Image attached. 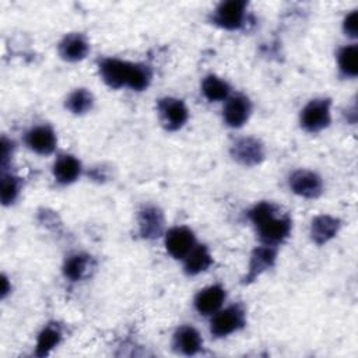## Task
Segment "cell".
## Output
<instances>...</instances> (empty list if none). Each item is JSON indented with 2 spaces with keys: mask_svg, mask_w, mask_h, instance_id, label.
I'll list each match as a JSON object with an SVG mask.
<instances>
[{
  "mask_svg": "<svg viewBox=\"0 0 358 358\" xmlns=\"http://www.w3.org/2000/svg\"><path fill=\"white\" fill-rule=\"evenodd\" d=\"M201 90H203V94L204 96L211 101V102H217V101H222L228 96L229 94V85L227 81L221 80L220 77L217 76H207L204 80H203V84H201Z\"/></svg>",
  "mask_w": 358,
  "mask_h": 358,
  "instance_id": "21",
  "label": "cell"
},
{
  "mask_svg": "<svg viewBox=\"0 0 358 358\" xmlns=\"http://www.w3.org/2000/svg\"><path fill=\"white\" fill-rule=\"evenodd\" d=\"M88 42L81 34L66 35L59 45L60 56L69 62H77L84 59L88 53Z\"/></svg>",
  "mask_w": 358,
  "mask_h": 358,
  "instance_id": "14",
  "label": "cell"
},
{
  "mask_svg": "<svg viewBox=\"0 0 358 358\" xmlns=\"http://www.w3.org/2000/svg\"><path fill=\"white\" fill-rule=\"evenodd\" d=\"M25 141L31 150L42 155H48L56 148V134L49 126H36L31 129L25 136Z\"/></svg>",
  "mask_w": 358,
  "mask_h": 358,
  "instance_id": "11",
  "label": "cell"
},
{
  "mask_svg": "<svg viewBox=\"0 0 358 358\" xmlns=\"http://www.w3.org/2000/svg\"><path fill=\"white\" fill-rule=\"evenodd\" d=\"M249 217L256 225L260 239L267 245L282 242L291 231V218L271 203L256 204L249 211Z\"/></svg>",
  "mask_w": 358,
  "mask_h": 358,
  "instance_id": "1",
  "label": "cell"
},
{
  "mask_svg": "<svg viewBox=\"0 0 358 358\" xmlns=\"http://www.w3.org/2000/svg\"><path fill=\"white\" fill-rule=\"evenodd\" d=\"M140 234L143 238H157L164 229V215L159 208L154 206L144 207L138 214Z\"/></svg>",
  "mask_w": 358,
  "mask_h": 358,
  "instance_id": "13",
  "label": "cell"
},
{
  "mask_svg": "<svg viewBox=\"0 0 358 358\" xmlns=\"http://www.w3.org/2000/svg\"><path fill=\"white\" fill-rule=\"evenodd\" d=\"M59 341H60V331L53 326L45 327L38 337L35 354L38 357L48 355L59 344Z\"/></svg>",
  "mask_w": 358,
  "mask_h": 358,
  "instance_id": "24",
  "label": "cell"
},
{
  "mask_svg": "<svg viewBox=\"0 0 358 358\" xmlns=\"http://www.w3.org/2000/svg\"><path fill=\"white\" fill-rule=\"evenodd\" d=\"M92 94L85 88H78L71 92L66 101V108L73 113H85L92 108Z\"/></svg>",
  "mask_w": 358,
  "mask_h": 358,
  "instance_id": "23",
  "label": "cell"
},
{
  "mask_svg": "<svg viewBox=\"0 0 358 358\" xmlns=\"http://www.w3.org/2000/svg\"><path fill=\"white\" fill-rule=\"evenodd\" d=\"M274 260H275V250L270 245L256 248L250 256L249 273L245 281L249 282L256 277H259L263 271H266L268 267L274 264Z\"/></svg>",
  "mask_w": 358,
  "mask_h": 358,
  "instance_id": "15",
  "label": "cell"
},
{
  "mask_svg": "<svg viewBox=\"0 0 358 358\" xmlns=\"http://www.w3.org/2000/svg\"><path fill=\"white\" fill-rule=\"evenodd\" d=\"M150 81H151V71H150V69L147 66H144V64L133 63L127 87H130L131 90H136V91H141V90L148 87Z\"/></svg>",
  "mask_w": 358,
  "mask_h": 358,
  "instance_id": "25",
  "label": "cell"
},
{
  "mask_svg": "<svg viewBox=\"0 0 358 358\" xmlns=\"http://www.w3.org/2000/svg\"><path fill=\"white\" fill-rule=\"evenodd\" d=\"M91 267H92L91 256L84 253H76L66 260L63 270L66 277H69L73 281H77L84 278L90 273Z\"/></svg>",
  "mask_w": 358,
  "mask_h": 358,
  "instance_id": "20",
  "label": "cell"
},
{
  "mask_svg": "<svg viewBox=\"0 0 358 358\" xmlns=\"http://www.w3.org/2000/svg\"><path fill=\"white\" fill-rule=\"evenodd\" d=\"M340 228V221L330 215H319L312 221L310 236L317 245H323L330 241Z\"/></svg>",
  "mask_w": 358,
  "mask_h": 358,
  "instance_id": "16",
  "label": "cell"
},
{
  "mask_svg": "<svg viewBox=\"0 0 358 358\" xmlns=\"http://www.w3.org/2000/svg\"><path fill=\"white\" fill-rule=\"evenodd\" d=\"M225 299V289L221 285H210L201 289L194 298V306L201 315L215 313Z\"/></svg>",
  "mask_w": 358,
  "mask_h": 358,
  "instance_id": "12",
  "label": "cell"
},
{
  "mask_svg": "<svg viewBox=\"0 0 358 358\" xmlns=\"http://www.w3.org/2000/svg\"><path fill=\"white\" fill-rule=\"evenodd\" d=\"M252 110V105L248 96L242 94H236L231 98H228L225 106H224V120L231 127H241L246 120L249 119Z\"/></svg>",
  "mask_w": 358,
  "mask_h": 358,
  "instance_id": "10",
  "label": "cell"
},
{
  "mask_svg": "<svg viewBox=\"0 0 358 358\" xmlns=\"http://www.w3.org/2000/svg\"><path fill=\"white\" fill-rule=\"evenodd\" d=\"M231 155L239 164L246 166L257 165L264 158V148L260 141L252 137H243L234 143L231 148Z\"/></svg>",
  "mask_w": 358,
  "mask_h": 358,
  "instance_id": "7",
  "label": "cell"
},
{
  "mask_svg": "<svg viewBox=\"0 0 358 358\" xmlns=\"http://www.w3.org/2000/svg\"><path fill=\"white\" fill-rule=\"evenodd\" d=\"M158 110L161 116V122L168 130L180 129L187 120L189 112L186 105L176 98H164L158 102Z\"/></svg>",
  "mask_w": 358,
  "mask_h": 358,
  "instance_id": "5",
  "label": "cell"
},
{
  "mask_svg": "<svg viewBox=\"0 0 358 358\" xmlns=\"http://www.w3.org/2000/svg\"><path fill=\"white\" fill-rule=\"evenodd\" d=\"M185 259V271L190 275H196L207 270L213 263V257L204 245L194 246Z\"/></svg>",
  "mask_w": 358,
  "mask_h": 358,
  "instance_id": "19",
  "label": "cell"
},
{
  "mask_svg": "<svg viewBox=\"0 0 358 358\" xmlns=\"http://www.w3.org/2000/svg\"><path fill=\"white\" fill-rule=\"evenodd\" d=\"M173 344L180 352L186 355H194L196 352L200 351L203 340L194 327L182 326L175 333Z\"/></svg>",
  "mask_w": 358,
  "mask_h": 358,
  "instance_id": "17",
  "label": "cell"
},
{
  "mask_svg": "<svg viewBox=\"0 0 358 358\" xmlns=\"http://www.w3.org/2000/svg\"><path fill=\"white\" fill-rule=\"evenodd\" d=\"M133 63L123 62L119 59H103L99 63V73L103 81L110 88H120L127 85Z\"/></svg>",
  "mask_w": 358,
  "mask_h": 358,
  "instance_id": "6",
  "label": "cell"
},
{
  "mask_svg": "<svg viewBox=\"0 0 358 358\" xmlns=\"http://www.w3.org/2000/svg\"><path fill=\"white\" fill-rule=\"evenodd\" d=\"M330 99H312L301 113V124L305 130L316 133L330 123Z\"/></svg>",
  "mask_w": 358,
  "mask_h": 358,
  "instance_id": "2",
  "label": "cell"
},
{
  "mask_svg": "<svg viewBox=\"0 0 358 358\" xmlns=\"http://www.w3.org/2000/svg\"><path fill=\"white\" fill-rule=\"evenodd\" d=\"M338 67L347 77H355L358 73V46L350 45L338 53Z\"/></svg>",
  "mask_w": 358,
  "mask_h": 358,
  "instance_id": "22",
  "label": "cell"
},
{
  "mask_svg": "<svg viewBox=\"0 0 358 358\" xmlns=\"http://www.w3.org/2000/svg\"><path fill=\"white\" fill-rule=\"evenodd\" d=\"M245 323V310L241 305H232L227 309L215 313V316L211 320L210 330L215 337H225L239 327H242Z\"/></svg>",
  "mask_w": 358,
  "mask_h": 358,
  "instance_id": "3",
  "label": "cell"
},
{
  "mask_svg": "<svg viewBox=\"0 0 358 358\" xmlns=\"http://www.w3.org/2000/svg\"><path fill=\"white\" fill-rule=\"evenodd\" d=\"M289 187L294 193L308 197V199H316L320 196L323 190V182L320 176L312 171H296L289 178Z\"/></svg>",
  "mask_w": 358,
  "mask_h": 358,
  "instance_id": "8",
  "label": "cell"
},
{
  "mask_svg": "<svg viewBox=\"0 0 358 358\" xmlns=\"http://www.w3.org/2000/svg\"><path fill=\"white\" fill-rule=\"evenodd\" d=\"M81 172L80 161L73 155H60L53 165V175L59 183L74 182Z\"/></svg>",
  "mask_w": 358,
  "mask_h": 358,
  "instance_id": "18",
  "label": "cell"
},
{
  "mask_svg": "<svg viewBox=\"0 0 358 358\" xmlns=\"http://www.w3.org/2000/svg\"><path fill=\"white\" fill-rule=\"evenodd\" d=\"M344 31L347 35L355 38L358 31V11H352L344 20Z\"/></svg>",
  "mask_w": 358,
  "mask_h": 358,
  "instance_id": "27",
  "label": "cell"
},
{
  "mask_svg": "<svg viewBox=\"0 0 358 358\" xmlns=\"http://www.w3.org/2000/svg\"><path fill=\"white\" fill-rule=\"evenodd\" d=\"M20 179L13 175H3L1 179V201L3 204H10L15 200L20 192Z\"/></svg>",
  "mask_w": 358,
  "mask_h": 358,
  "instance_id": "26",
  "label": "cell"
},
{
  "mask_svg": "<svg viewBox=\"0 0 358 358\" xmlns=\"http://www.w3.org/2000/svg\"><path fill=\"white\" fill-rule=\"evenodd\" d=\"M196 239L193 232L186 227H175L165 236V246L175 259H185L194 248Z\"/></svg>",
  "mask_w": 358,
  "mask_h": 358,
  "instance_id": "9",
  "label": "cell"
},
{
  "mask_svg": "<svg viewBox=\"0 0 358 358\" xmlns=\"http://www.w3.org/2000/svg\"><path fill=\"white\" fill-rule=\"evenodd\" d=\"M248 3L245 0H228L221 3L213 15V21L225 29H238L243 25L245 10Z\"/></svg>",
  "mask_w": 358,
  "mask_h": 358,
  "instance_id": "4",
  "label": "cell"
}]
</instances>
